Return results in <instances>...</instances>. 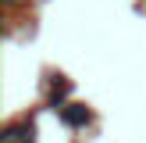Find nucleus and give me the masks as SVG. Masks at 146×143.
I'll list each match as a JSON object with an SVG mask.
<instances>
[{
    "label": "nucleus",
    "mask_w": 146,
    "mask_h": 143,
    "mask_svg": "<svg viewBox=\"0 0 146 143\" xmlns=\"http://www.w3.org/2000/svg\"><path fill=\"white\" fill-rule=\"evenodd\" d=\"M86 118H89V111L78 107V104H71L68 111H64V122H68V125H78V122H86Z\"/></svg>",
    "instance_id": "nucleus-1"
}]
</instances>
